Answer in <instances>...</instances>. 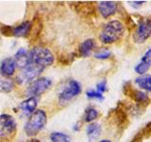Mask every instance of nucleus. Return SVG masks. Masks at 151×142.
Segmentation results:
<instances>
[{
	"mask_svg": "<svg viewBox=\"0 0 151 142\" xmlns=\"http://www.w3.org/2000/svg\"><path fill=\"white\" fill-rule=\"evenodd\" d=\"M125 33V26L118 20H111L104 26L100 40L104 44H112L120 40Z\"/></svg>",
	"mask_w": 151,
	"mask_h": 142,
	"instance_id": "nucleus-1",
	"label": "nucleus"
},
{
	"mask_svg": "<svg viewBox=\"0 0 151 142\" xmlns=\"http://www.w3.org/2000/svg\"><path fill=\"white\" fill-rule=\"evenodd\" d=\"M47 121V116L46 113L42 110V109H38L32 115L28 117L27 121L25 125V133L28 136H34L39 133L42 128L46 124Z\"/></svg>",
	"mask_w": 151,
	"mask_h": 142,
	"instance_id": "nucleus-2",
	"label": "nucleus"
},
{
	"mask_svg": "<svg viewBox=\"0 0 151 142\" xmlns=\"http://www.w3.org/2000/svg\"><path fill=\"white\" fill-rule=\"evenodd\" d=\"M29 64H34L42 68L50 66L54 63L53 53L45 47L36 46L29 51Z\"/></svg>",
	"mask_w": 151,
	"mask_h": 142,
	"instance_id": "nucleus-3",
	"label": "nucleus"
},
{
	"mask_svg": "<svg viewBox=\"0 0 151 142\" xmlns=\"http://www.w3.org/2000/svg\"><path fill=\"white\" fill-rule=\"evenodd\" d=\"M52 85V80L48 78H38L29 83L27 88V95L29 98L36 97L47 91Z\"/></svg>",
	"mask_w": 151,
	"mask_h": 142,
	"instance_id": "nucleus-4",
	"label": "nucleus"
},
{
	"mask_svg": "<svg viewBox=\"0 0 151 142\" xmlns=\"http://www.w3.org/2000/svg\"><path fill=\"white\" fill-rule=\"evenodd\" d=\"M80 92H81V86L79 83L75 80H71L59 94V101L61 103H66L77 97Z\"/></svg>",
	"mask_w": 151,
	"mask_h": 142,
	"instance_id": "nucleus-5",
	"label": "nucleus"
},
{
	"mask_svg": "<svg viewBox=\"0 0 151 142\" xmlns=\"http://www.w3.org/2000/svg\"><path fill=\"white\" fill-rule=\"evenodd\" d=\"M45 70V68L41 67V66H38L34 64H29L27 67H25L22 72L19 74L17 77V82L23 84V83H32L33 80H35L38 79V76H39L42 71Z\"/></svg>",
	"mask_w": 151,
	"mask_h": 142,
	"instance_id": "nucleus-6",
	"label": "nucleus"
},
{
	"mask_svg": "<svg viewBox=\"0 0 151 142\" xmlns=\"http://www.w3.org/2000/svg\"><path fill=\"white\" fill-rule=\"evenodd\" d=\"M151 36V19L145 18L141 20L137 26L133 34V40L135 43L142 44L145 42Z\"/></svg>",
	"mask_w": 151,
	"mask_h": 142,
	"instance_id": "nucleus-7",
	"label": "nucleus"
},
{
	"mask_svg": "<svg viewBox=\"0 0 151 142\" xmlns=\"http://www.w3.org/2000/svg\"><path fill=\"white\" fill-rule=\"evenodd\" d=\"M0 125H1L0 135L2 138L9 135H12L16 130V122L14 118L7 114H2L0 117Z\"/></svg>",
	"mask_w": 151,
	"mask_h": 142,
	"instance_id": "nucleus-8",
	"label": "nucleus"
},
{
	"mask_svg": "<svg viewBox=\"0 0 151 142\" xmlns=\"http://www.w3.org/2000/svg\"><path fill=\"white\" fill-rule=\"evenodd\" d=\"M98 12L103 18H108L114 14L117 9V4L113 1H101L97 5Z\"/></svg>",
	"mask_w": 151,
	"mask_h": 142,
	"instance_id": "nucleus-9",
	"label": "nucleus"
},
{
	"mask_svg": "<svg viewBox=\"0 0 151 142\" xmlns=\"http://www.w3.org/2000/svg\"><path fill=\"white\" fill-rule=\"evenodd\" d=\"M16 63L14 61V58H9L4 59L1 62V66H0V71H1V75L3 77H11L15 72L16 68Z\"/></svg>",
	"mask_w": 151,
	"mask_h": 142,
	"instance_id": "nucleus-10",
	"label": "nucleus"
},
{
	"mask_svg": "<svg viewBox=\"0 0 151 142\" xmlns=\"http://www.w3.org/2000/svg\"><path fill=\"white\" fill-rule=\"evenodd\" d=\"M37 103H38V99L36 97H31L27 99L26 101H24L20 103L19 108L20 110L25 114L27 116H31L33 113L36 111V107H37Z\"/></svg>",
	"mask_w": 151,
	"mask_h": 142,
	"instance_id": "nucleus-11",
	"label": "nucleus"
},
{
	"mask_svg": "<svg viewBox=\"0 0 151 142\" xmlns=\"http://www.w3.org/2000/svg\"><path fill=\"white\" fill-rule=\"evenodd\" d=\"M14 61L18 67L24 69L29 64V52H27L25 49H19L14 55Z\"/></svg>",
	"mask_w": 151,
	"mask_h": 142,
	"instance_id": "nucleus-12",
	"label": "nucleus"
},
{
	"mask_svg": "<svg viewBox=\"0 0 151 142\" xmlns=\"http://www.w3.org/2000/svg\"><path fill=\"white\" fill-rule=\"evenodd\" d=\"M32 28V23L29 21H25L20 25L12 28V35L16 37H25L29 33Z\"/></svg>",
	"mask_w": 151,
	"mask_h": 142,
	"instance_id": "nucleus-13",
	"label": "nucleus"
},
{
	"mask_svg": "<svg viewBox=\"0 0 151 142\" xmlns=\"http://www.w3.org/2000/svg\"><path fill=\"white\" fill-rule=\"evenodd\" d=\"M127 95H129L135 102H138L141 104L148 103L149 101V98L147 95L142 91H139V90L132 89L129 83V92H127Z\"/></svg>",
	"mask_w": 151,
	"mask_h": 142,
	"instance_id": "nucleus-14",
	"label": "nucleus"
},
{
	"mask_svg": "<svg viewBox=\"0 0 151 142\" xmlns=\"http://www.w3.org/2000/svg\"><path fill=\"white\" fill-rule=\"evenodd\" d=\"M101 126L98 123H91L86 129V134L88 136L89 141H94L96 140L99 135H101Z\"/></svg>",
	"mask_w": 151,
	"mask_h": 142,
	"instance_id": "nucleus-15",
	"label": "nucleus"
},
{
	"mask_svg": "<svg viewBox=\"0 0 151 142\" xmlns=\"http://www.w3.org/2000/svg\"><path fill=\"white\" fill-rule=\"evenodd\" d=\"M96 46V42L93 39H87L79 46V54L83 57H88L91 54L92 50Z\"/></svg>",
	"mask_w": 151,
	"mask_h": 142,
	"instance_id": "nucleus-16",
	"label": "nucleus"
},
{
	"mask_svg": "<svg viewBox=\"0 0 151 142\" xmlns=\"http://www.w3.org/2000/svg\"><path fill=\"white\" fill-rule=\"evenodd\" d=\"M135 83L141 89L151 92V75H144L135 79Z\"/></svg>",
	"mask_w": 151,
	"mask_h": 142,
	"instance_id": "nucleus-17",
	"label": "nucleus"
},
{
	"mask_svg": "<svg viewBox=\"0 0 151 142\" xmlns=\"http://www.w3.org/2000/svg\"><path fill=\"white\" fill-rule=\"evenodd\" d=\"M50 140L51 142H73L69 135L60 132L52 133L50 135Z\"/></svg>",
	"mask_w": 151,
	"mask_h": 142,
	"instance_id": "nucleus-18",
	"label": "nucleus"
},
{
	"mask_svg": "<svg viewBox=\"0 0 151 142\" xmlns=\"http://www.w3.org/2000/svg\"><path fill=\"white\" fill-rule=\"evenodd\" d=\"M98 117V112L93 107H88L85 110L84 120L86 122H92Z\"/></svg>",
	"mask_w": 151,
	"mask_h": 142,
	"instance_id": "nucleus-19",
	"label": "nucleus"
},
{
	"mask_svg": "<svg viewBox=\"0 0 151 142\" xmlns=\"http://www.w3.org/2000/svg\"><path fill=\"white\" fill-rule=\"evenodd\" d=\"M0 88H1V91L5 93H9L11 92L12 88H13V82L12 80H1L0 82Z\"/></svg>",
	"mask_w": 151,
	"mask_h": 142,
	"instance_id": "nucleus-20",
	"label": "nucleus"
},
{
	"mask_svg": "<svg viewBox=\"0 0 151 142\" xmlns=\"http://www.w3.org/2000/svg\"><path fill=\"white\" fill-rule=\"evenodd\" d=\"M111 55V52L107 49H98L96 53L93 54L94 58L96 59H99V60H105V59H108L110 58Z\"/></svg>",
	"mask_w": 151,
	"mask_h": 142,
	"instance_id": "nucleus-21",
	"label": "nucleus"
},
{
	"mask_svg": "<svg viewBox=\"0 0 151 142\" xmlns=\"http://www.w3.org/2000/svg\"><path fill=\"white\" fill-rule=\"evenodd\" d=\"M86 95L89 99H98V101H103L104 99L102 93L98 92L97 90H89V91L86 92Z\"/></svg>",
	"mask_w": 151,
	"mask_h": 142,
	"instance_id": "nucleus-22",
	"label": "nucleus"
},
{
	"mask_svg": "<svg viewBox=\"0 0 151 142\" xmlns=\"http://www.w3.org/2000/svg\"><path fill=\"white\" fill-rule=\"evenodd\" d=\"M148 68H149V66L147 64H145L144 62H141L140 64H138L135 66V71H136V73L144 76V74L148 70Z\"/></svg>",
	"mask_w": 151,
	"mask_h": 142,
	"instance_id": "nucleus-23",
	"label": "nucleus"
},
{
	"mask_svg": "<svg viewBox=\"0 0 151 142\" xmlns=\"http://www.w3.org/2000/svg\"><path fill=\"white\" fill-rule=\"evenodd\" d=\"M142 62H144L148 66H151V49H149L144 54L143 58H142Z\"/></svg>",
	"mask_w": 151,
	"mask_h": 142,
	"instance_id": "nucleus-24",
	"label": "nucleus"
},
{
	"mask_svg": "<svg viewBox=\"0 0 151 142\" xmlns=\"http://www.w3.org/2000/svg\"><path fill=\"white\" fill-rule=\"evenodd\" d=\"M1 32L5 36H11L12 35V27L11 26H3L1 28Z\"/></svg>",
	"mask_w": 151,
	"mask_h": 142,
	"instance_id": "nucleus-25",
	"label": "nucleus"
},
{
	"mask_svg": "<svg viewBox=\"0 0 151 142\" xmlns=\"http://www.w3.org/2000/svg\"><path fill=\"white\" fill-rule=\"evenodd\" d=\"M96 90H97L98 92H100V93H103V92L107 91V83L105 82V80L98 83L96 84Z\"/></svg>",
	"mask_w": 151,
	"mask_h": 142,
	"instance_id": "nucleus-26",
	"label": "nucleus"
},
{
	"mask_svg": "<svg viewBox=\"0 0 151 142\" xmlns=\"http://www.w3.org/2000/svg\"><path fill=\"white\" fill-rule=\"evenodd\" d=\"M129 3L130 4V6H132L133 8H138V7H141L142 5L145 3V1H129Z\"/></svg>",
	"mask_w": 151,
	"mask_h": 142,
	"instance_id": "nucleus-27",
	"label": "nucleus"
},
{
	"mask_svg": "<svg viewBox=\"0 0 151 142\" xmlns=\"http://www.w3.org/2000/svg\"><path fill=\"white\" fill-rule=\"evenodd\" d=\"M98 142H111V141L109 139H102V140H99Z\"/></svg>",
	"mask_w": 151,
	"mask_h": 142,
	"instance_id": "nucleus-28",
	"label": "nucleus"
}]
</instances>
